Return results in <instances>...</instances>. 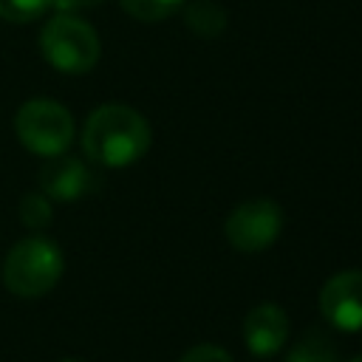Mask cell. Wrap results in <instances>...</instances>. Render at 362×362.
Masks as SVG:
<instances>
[{
	"instance_id": "1",
	"label": "cell",
	"mask_w": 362,
	"mask_h": 362,
	"mask_svg": "<svg viewBox=\"0 0 362 362\" xmlns=\"http://www.w3.org/2000/svg\"><path fill=\"white\" fill-rule=\"evenodd\" d=\"M153 144L150 122L130 105L107 102L96 107L82 127V150L96 167L122 170L147 156Z\"/></svg>"
},
{
	"instance_id": "2",
	"label": "cell",
	"mask_w": 362,
	"mask_h": 362,
	"mask_svg": "<svg viewBox=\"0 0 362 362\" xmlns=\"http://www.w3.org/2000/svg\"><path fill=\"white\" fill-rule=\"evenodd\" d=\"M62 272V249L42 235H28L20 238L6 255L3 286L17 297H42L59 283Z\"/></svg>"
},
{
	"instance_id": "3",
	"label": "cell",
	"mask_w": 362,
	"mask_h": 362,
	"mask_svg": "<svg viewBox=\"0 0 362 362\" xmlns=\"http://www.w3.org/2000/svg\"><path fill=\"white\" fill-rule=\"evenodd\" d=\"M40 51L45 62L62 74H88L102 57V42L90 23L57 11L40 31Z\"/></svg>"
},
{
	"instance_id": "4",
	"label": "cell",
	"mask_w": 362,
	"mask_h": 362,
	"mask_svg": "<svg viewBox=\"0 0 362 362\" xmlns=\"http://www.w3.org/2000/svg\"><path fill=\"white\" fill-rule=\"evenodd\" d=\"M14 133L28 153L54 158L71 147L76 124L65 105L48 96H37L20 105L14 116Z\"/></svg>"
},
{
	"instance_id": "5",
	"label": "cell",
	"mask_w": 362,
	"mask_h": 362,
	"mask_svg": "<svg viewBox=\"0 0 362 362\" xmlns=\"http://www.w3.org/2000/svg\"><path fill=\"white\" fill-rule=\"evenodd\" d=\"M283 232V209L272 198H249L238 204L223 223V235L238 252H263Z\"/></svg>"
},
{
	"instance_id": "6",
	"label": "cell",
	"mask_w": 362,
	"mask_h": 362,
	"mask_svg": "<svg viewBox=\"0 0 362 362\" xmlns=\"http://www.w3.org/2000/svg\"><path fill=\"white\" fill-rule=\"evenodd\" d=\"M320 311L328 325L345 334L362 331V269L331 274L320 288Z\"/></svg>"
},
{
	"instance_id": "7",
	"label": "cell",
	"mask_w": 362,
	"mask_h": 362,
	"mask_svg": "<svg viewBox=\"0 0 362 362\" xmlns=\"http://www.w3.org/2000/svg\"><path fill=\"white\" fill-rule=\"evenodd\" d=\"M37 184L40 192L48 195L51 201H79L96 189V175L85 161L62 153L40 167Z\"/></svg>"
},
{
	"instance_id": "8",
	"label": "cell",
	"mask_w": 362,
	"mask_h": 362,
	"mask_svg": "<svg viewBox=\"0 0 362 362\" xmlns=\"http://www.w3.org/2000/svg\"><path fill=\"white\" fill-rule=\"evenodd\" d=\"M288 314L277 303H257L243 317V342L246 348L266 359L286 348L288 342Z\"/></svg>"
},
{
	"instance_id": "9",
	"label": "cell",
	"mask_w": 362,
	"mask_h": 362,
	"mask_svg": "<svg viewBox=\"0 0 362 362\" xmlns=\"http://www.w3.org/2000/svg\"><path fill=\"white\" fill-rule=\"evenodd\" d=\"M184 23L201 40H215L226 31L229 14L218 0H192L184 3Z\"/></svg>"
},
{
	"instance_id": "10",
	"label": "cell",
	"mask_w": 362,
	"mask_h": 362,
	"mask_svg": "<svg viewBox=\"0 0 362 362\" xmlns=\"http://www.w3.org/2000/svg\"><path fill=\"white\" fill-rule=\"evenodd\" d=\"M286 362H339L337 356V345L328 334L311 328L305 331L286 354Z\"/></svg>"
},
{
	"instance_id": "11",
	"label": "cell",
	"mask_w": 362,
	"mask_h": 362,
	"mask_svg": "<svg viewBox=\"0 0 362 362\" xmlns=\"http://www.w3.org/2000/svg\"><path fill=\"white\" fill-rule=\"evenodd\" d=\"M187 0H119L122 11L141 23H158L173 17L178 8H184Z\"/></svg>"
},
{
	"instance_id": "12",
	"label": "cell",
	"mask_w": 362,
	"mask_h": 362,
	"mask_svg": "<svg viewBox=\"0 0 362 362\" xmlns=\"http://www.w3.org/2000/svg\"><path fill=\"white\" fill-rule=\"evenodd\" d=\"M54 8V0H0V17L8 23H34Z\"/></svg>"
},
{
	"instance_id": "13",
	"label": "cell",
	"mask_w": 362,
	"mask_h": 362,
	"mask_svg": "<svg viewBox=\"0 0 362 362\" xmlns=\"http://www.w3.org/2000/svg\"><path fill=\"white\" fill-rule=\"evenodd\" d=\"M20 221L28 229H42L51 223V198L42 192H25L20 201Z\"/></svg>"
},
{
	"instance_id": "14",
	"label": "cell",
	"mask_w": 362,
	"mask_h": 362,
	"mask_svg": "<svg viewBox=\"0 0 362 362\" xmlns=\"http://www.w3.org/2000/svg\"><path fill=\"white\" fill-rule=\"evenodd\" d=\"M178 362H235L221 345H212V342H201V345H192Z\"/></svg>"
},
{
	"instance_id": "15",
	"label": "cell",
	"mask_w": 362,
	"mask_h": 362,
	"mask_svg": "<svg viewBox=\"0 0 362 362\" xmlns=\"http://www.w3.org/2000/svg\"><path fill=\"white\" fill-rule=\"evenodd\" d=\"M102 0H54V8L57 11H65V14H76V11H85V8H93L99 6Z\"/></svg>"
},
{
	"instance_id": "16",
	"label": "cell",
	"mask_w": 362,
	"mask_h": 362,
	"mask_svg": "<svg viewBox=\"0 0 362 362\" xmlns=\"http://www.w3.org/2000/svg\"><path fill=\"white\" fill-rule=\"evenodd\" d=\"M348 362H362V354H359V356H354V359H348Z\"/></svg>"
},
{
	"instance_id": "17",
	"label": "cell",
	"mask_w": 362,
	"mask_h": 362,
	"mask_svg": "<svg viewBox=\"0 0 362 362\" xmlns=\"http://www.w3.org/2000/svg\"><path fill=\"white\" fill-rule=\"evenodd\" d=\"M62 362H76V359H62Z\"/></svg>"
}]
</instances>
